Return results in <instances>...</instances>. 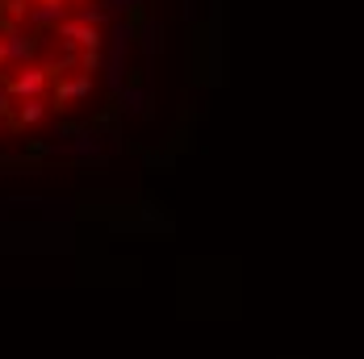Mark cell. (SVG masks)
Segmentation results:
<instances>
[{
    "instance_id": "obj_10",
    "label": "cell",
    "mask_w": 364,
    "mask_h": 359,
    "mask_svg": "<svg viewBox=\"0 0 364 359\" xmlns=\"http://www.w3.org/2000/svg\"><path fill=\"white\" fill-rule=\"evenodd\" d=\"M143 0H109V9L113 13H126V9H139Z\"/></svg>"
},
{
    "instance_id": "obj_1",
    "label": "cell",
    "mask_w": 364,
    "mask_h": 359,
    "mask_svg": "<svg viewBox=\"0 0 364 359\" xmlns=\"http://www.w3.org/2000/svg\"><path fill=\"white\" fill-rule=\"evenodd\" d=\"M46 84H50V67H21V72L9 79V96H17V101H30V96H42L46 92Z\"/></svg>"
},
{
    "instance_id": "obj_8",
    "label": "cell",
    "mask_w": 364,
    "mask_h": 359,
    "mask_svg": "<svg viewBox=\"0 0 364 359\" xmlns=\"http://www.w3.org/2000/svg\"><path fill=\"white\" fill-rule=\"evenodd\" d=\"M80 67H84L88 75H92V72H105V55H101V50H84V55H80Z\"/></svg>"
},
{
    "instance_id": "obj_7",
    "label": "cell",
    "mask_w": 364,
    "mask_h": 359,
    "mask_svg": "<svg viewBox=\"0 0 364 359\" xmlns=\"http://www.w3.org/2000/svg\"><path fill=\"white\" fill-rule=\"evenodd\" d=\"M122 109L126 113H146V92L143 88H122Z\"/></svg>"
},
{
    "instance_id": "obj_2",
    "label": "cell",
    "mask_w": 364,
    "mask_h": 359,
    "mask_svg": "<svg viewBox=\"0 0 364 359\" xmlns=\"http://www.w3.org/2000/svg\"><path fill=\"white\" fill-rule=\"evenodd\" d=\"M4 50H9V63L30 67V59H34V50H38V38L34 34H21V30H9V38H4Z\"/></svg>"
},
{
    "instance_id": "obj_6",
    "label": "cell",
    "mask_w": 364,
    "mask_h": 359,
    "mask_svg": "<svg viewBox=\"0 0 364 359\" xmlns=\"http://www.w3.org/2000/svg\"><path fill=\"white\" fill-rule=\"evenodd\" d=\"M109 4H84V9H80V21H84V26H101V30H105V26H109Z\"/></svg>"
},
{
    "instance_id": "obj_11",
    "label": "cell",
    "mask_w": 364,
    "mask_h": 359,
    "mask_svg": "<svg viewBox=\"0 0 364 359\" xmlns=\"http://www.w3.org/2000/svg\"><path fill=\"white\" fill-rule=\"evenodd\" d=\"M4 63H9V50H4V42H0V67H4Z\"/></svg>"
},
{
    "instance_id": "obj_4",
    "label": "cell",
    "mask_w": 364,
    "mask_h": 359,
    "mask_svg": "<svg viewBox=\"0 0 364 359\" xmlns=\"http://www.w3.org/2000/svg\"><path fill=\"white\" fill-rule=\"evenodd\" d=\"M46 113H50V105L42 96H30V101H21V109H17V126H38V121H46Z\"/></svg>"
},
{
    "instance_id": "obj_5",
    "label": "cell",
    "mask_w": 364,
    "mask_h": 359,
    "mask_svg": "<svg viewBox=\"0 0 364 359\" xmlns=\"http://www.w3.org/2000/svg\"><path fill=\"white\" fill-rule=\"evenodd\" d=\"M75 143H68L63 150L68 155H80V159H88V155H101V138L97 134H88V130H80V134H72Z\"/></svg>"
},
{
    "instance_id": "obj_9",
    "label": "cell",
    "mask_w": 364,
    "mask_h": 359,
    "mask_svg": "<svg viewBox=\"0 0 364 359\" xmlns=\"http://www.w3.org/2000/svg\"><path fill=\"white\" fill-rule=\"evenodd\" d=\"M143 46H146V55L159 50V30H155V26H143Z\"/></svg>"
},
{
    "instance_id": "obj_3",
    "label": "cell",
    "mask_w": 364,
    "mask_h": 359,
    "mask_svg": "<svg viewBox=\"0 0 364 359\" xmlns=\"http://www.w3.org/2000/svg\"><path fill=\"white\" fill-rule=\"evenodd\" d=\"M92 92V75H75V79H59V88H55V109H63L68 101H84Z\"/></svg>"
}]
</instances>
